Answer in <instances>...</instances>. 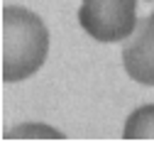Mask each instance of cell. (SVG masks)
Wrapping results in <instances>:
<instances>
[{
	"label": "cell",
	"instance_id": "6da1fadb",
	"mask_svg": "<svg viewBox=\"0 0 154 142\" xmlns=\"http://www.w3.org/2000/svg\"><path fill=\"white\" fill-rule=\"evenodd\" d=\"M3 76L5 81H25L42 69L49 54V30L27 8H5L3 15Z\"/></svg>",
	"mask_w": 154,
	"mask_h": 142
},
{
	"label": "cell",
	"instance_id": "7a4b0ae2",
	"mask_svg": "<svg viewBox=\"0 0 154 142\" xmlns=\"http://www.w3.org/2000/svg\"><path fill=\"white\" fill-rule=\"evenodd\" d=\"M79 22L98 42H120L137 27V0H83Z\"/></svg>",
	"mask_w": 154,
	"mask_h": 142
},
{
	"label": "cell",
	"instance_id": "3957f363",
	"mask_svg": "<svg viewBox=\"0 0 154 142\" xmlns=\"http://www.w3.org/2000/svg\"><path fill=\"white\" fill-rule=\"evenodd\" d=\"M122 64L130 78L144 86H154V34L147 20L137 25V34L125 44Z\"/></svg>",
	"mask_w": 154,
	"mask_h": 142
},
{
	"label": "cell",
	"instance_id": "277c9868",
	"mask_svg": "<svg viewBox=\"0 0 154 142\" xmlns=\"http://www.w3.org/2000/svg\"><path fill=\"white\" fill-rule=\"evenodd\" d=\"M125 140H154V106L137 108L125 123Z\"/></svg>",
	"mask_w": 154,
	"mask_h": 142
},
{
	"label": "cell",
	"instance_id": "5b68a950",
	"mask_svg": "<svg viewBox=\"0 0 154 142\" xmlns=\"http://www.w3.org/2000/svg\"><path fill=\"white\" fill-rule=\"evenodd\" d=\"M147 22H149V30H152V34H154V12L147 17Z\"/></svg>",
	"mask_w": 154,
	"mask_h": 142
}]
</instances>
